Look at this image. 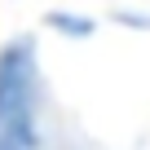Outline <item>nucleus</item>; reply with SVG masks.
Here are the masks:
<instances>
[{
    "label": "nucleus",
    "instance_id": "obj_2",
    "mask_svg": "<svg viewBox=\"0 0 150 150\" xmlns=\"http://www.w3.org/2000/svg\"><path fill=\"white\" fill-rule=\"evenodd\" d=\"M49 22H53L57 31H66V35H88V31H93V22H88V18H71V13H53Z\"/></svg>",
    "mask_w": 150,
    "mask_h": 150
},
{
    "label": "nucleus",
    "instance_id": "obj_1",
    "mask_svg": "<svg viewBox=\"0 0 150 150\" xmlns=\"http://www.w3.org/2000/svg\"><path fill=\"white\" fill-rule=\"evenodd\" d=\"M35 106H40V71L35 49L22 35L0 49V150H31L40 141Z\"/></svg>",
    "mask_w": 150,
    "mask_h": 150
}]
</instances>
